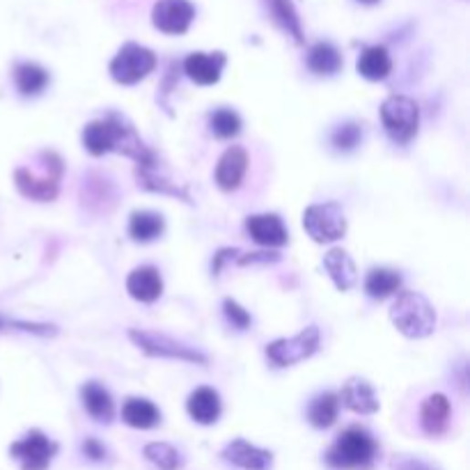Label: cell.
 Here are the masks:
<instances>
[{
	"mask_svg": "<svg viewBox=\"0 0 470 470\" xmlns=\"http://www.w3.org/2000/svg\"><path fill=\"white\" fill-rule=\"evenodd\" d=\"M83 147L92 156H104L109 151L129 156L136 161V168L156 165V154L141 141L136 127L124 115L109 113L104 120H94L83 129Z\"/></svg>",
	"mask_w": 470,
	"mask_h": 470,
	"instance_id": "cell-1",
	"label": "cell"
},
{
	"mask_svg": "<svg viewBox=\"0 0 470 470\" xmlns=\"http://www.w3.org/2000/svg\"><path fill=\"white\" fill-rule=\"evenodd\" d=\"M376 445L374 436L367 432L365 427H353L344 429L338 436V441L333 443V447L326 454V461L333 468H344V470H370L371 464L376 459Z\"/></svg>",
	"mask_w": 470,
	"mask_h": 470,
	"instance_id": "cell-2",
	"label": "cell"
},
{
	"mask_svg": "<svg viewBox=\"0 0 470 470\" xmlns=\"http://www.w3.org/2000/svg\"><path fill=\"white\" fill-rule=\"evenodd\" d=\"M391 319L402 335L411 339L427 338L436 329V312L432 303L418 292H400L391 308Z\"/></svg>",
	"mask_w": 470,
	"mask_h": 470,
	"instance_id": "cell-3",
	"label": "cell"
},
{
	"mask_svg": "<svg viewBox=\"0 0 470 470\" xmlns=\"http://www.w3.org/2000/svg\"><path fill=\"white\" fill-rule=\"evenodd\" d=\"M39 163H42L44 170L42 174L33 172L30 168H16L15 183L24 198L35 200V203H51V200L57 198V191H60L65 165H62V159L56 151H42Z\"/></svg>",
	"mask_w": 470,
	"mask_h": 470,
	"instance_id": "cell-4",
	"label": "cell"
},
{
	"mask_svg": "<svg viewBox=\"0 0 470 470\" xmlns=\"http://www.w3.org/2000/svg\"><path fill=\"white\" fill-rule=\"evenodd\" d=\"M381 122L388 136L400 145L413 141L420 127V109L404 94H391L381 104Z\"/></svg>",
	"mask_w": 470,
	"mask_h": 470,
	"instance_id": "cell-5",
	"label": "cell"
},
{
	"mask_svg": "<svg viewBox=\"0 0 470 470\" xmlns=\"http://www.w3.org/2000/svg\"><path fill=\"white\" fill-rule=\"evenodd\" d=\"M131 342L141 349L142 353L151 358H170V360H183V362H198V365H207L209 358L198 349L188 347V344L177 342V339L168 338L163 333H154V330H129Z\"/></svg>",
	"mask_w": 470,
	"mask_h": 470,
	"instance_id": "cell-6",
	"label": "cell"
},
{
	"mask_svg": "<svg viewBox=\"0 0 470 470\" xmlns=\"http://www.w3.org/2000/svg\"><path fill=\"white\" fill-rule=\"evenodd\" d=\"M156 67V56L151 48L141 47L136 42L124 44L118 51V56L110 60V76H113L115 83L120 85H136L141 83L142 78L154 71Z\"/></svg>",
	"mask_w": 470,
	"mask_h": 470,
	"instance_id": "cell-7",
	"label": "cell"
},
{
	"mask_svg": "<svg viewBox=\"0 0 470 470\" xmlns=\"http://www.w3.org/2000/svg\"><path fill=\"white\" fill-rule=\"evenodd\" d=\"M303 227L317 244H333L347 235V218L339 203L312 204L303 212Z\"/></svg>",
	"mask_w": 470,
	"mask_h": 470,
	"instance_id": "cell-8",
	"label": "cell"
},
{
	"mask_svg": "<svg viewBox=\"0 0 470 470\" xmlns=\"http://www.w3.org/2000/svg\"><path fill=\"white\" fill-rule=\"evenodd\" d=\"M319 342V329L308 326V329H303L294 338H282L266 344V358L273 367H292L297 362H303L310 356H315Z\"/></svg>",
	"mask_w": 470,
	"mask_h": 470,
	"instance_id": "cell-9",
	"label": "cell"
},
{
	"mask_svg": "<svg viewBox=\"0 0 470 470\" xmlns=\"http://www.w3.org/2000/svg\"><path fill=\"white\" fill-rule=\"evenodd\" d=\"M10 454L19 461L21 470H47L57 454V443L39 429H30L21 441L12 443Z\"/></svg>",
	"mask_w": 470,
	"mask_h": 470,
	"instance_id": "cell-10",
	"label": "cell"
},
{
	"mask_svg": "<svg viewBox=\"0 0 470 470\" xmlns=\"http://www.w3.org/2000/svg\"><path fill=\"white\" fill-rule=\"evenodd\" d=\"M195 19L191 0H159L151 10V24L165 35H183Z\"/></svg>",
	"mask_w": 470,
	"mask_h": 470,
	"instance_id": "cell-11",
	"label": "cell"
},
{
	"mask_svg": "<svg viewBox=\"0 0 470 470\" xmlns=\"http://www.w3.org/2000/svg\"><path fill=\"white\" fill-rule=\"evenodd\" d=\"M245 170H248V151L239 145H232L223 151V156L218 159L216 165V183L221 191L232 193L241 186L245 177Z\"/></svg>",
	"mask_w": 470,
	"mask_h": 470,
	"instance_id": "cell-12",
	"label": "cell"
},
{
	"mask_svg": "<svg viewBox=\"0 0 470 470\" xmlns=\"http://www.w3.org/2000/svg\"><path fill=\"white\" fill-rule=\"evenodd\" d=\"M245 230L253 236L255 244L266 245V248H280L289 241L287 227L276 214H255L245 218Z\"/></svg>",
	"mask_w": 470,
	"mask_h": 470,
	"instance_id": "cell-13",
	"label": "cell"
},
{
	"mask_svg": "<svg viewBox=\"0 0 470 470\" xmlns=\"http://www.w3.org/2000/svg\"><path fill=\"white\" fill-rule=\"evenodd\" d=\"M227 56L223 51L214 53H191L183 60V71L193 83L198 85H216L221 80L223 67H225Z\"/></svg>",
	"mask_w": 470,
	"mask_h": 470,
	"instance_id": "cell-14",
	"label": "cell"
},
{
	"mask_svg": "<svg viewBox=\"0 0 470 470\" xmlns=\"http://www.w3.org/2000/svg\"><path fill=\"white\" fill-rule=\"evenodd\" d=\"M450 400L445 395H441V392H433V395L424 397L423 406H420V427H423V432L427 436L438 438L450 427Z\"/></svg>",
	"mask_w": 470,
	"mask_h": 470,
	"instance_id": "cell-15",
	"label": "cell"
},
{
	"mask_svg": "<svg viewBox=\"0 0 470 470\" xmlns=\"http://www.w3.org/2000/svg\"><path fill=\"white\" fill-rule=\"evenodd\" d=\"M349 411L360 415H371L379 411V397H376L374 388L370 381L360 379V376H351L342 386V392L338 397Z\"/></svg>",
	"mask_w": 470,
	"mask_h": 470,
	"instance_id": "cell-16",
	"label": "cell"
},
{
	"mask_svg": "<svg viewBox=\"0 0 470 470\" xmlns=\"http://www.w3.org/2000/svg\"><path fill=\"white\" fill-rule=\"evenodd\" d=\"M223 456L225 461H230L232 465L244 470H271L273 454L268 450H262V447L250 445L244 438H236L230 445L223 450Z\"/></svg>",
	"mask_w": 470,
	"mask_h": 470,
	"instance_id": "cell-17",
	"label": "cell"
},
{
	"mask_svg": "<svg viewBox=\"0 0 470 470\" xmlns=\"http://www.w3.org/2000/svg\"><path fill=\"white\" fill-rule=\"evenodd\" d=\"M129 297L141 303H154L163 294V277L159 268L154 266H138L129 273L127 277Z\"/></svg>",
	"mask_w": 470,
	"mask_h": 470,
	"instance_id": "cell-18",
	"label": "cell"
},
{
	"mask_svg": "<svg viewBox=\"0 0 470 470\" xmlns=\"http://www.w3.org/2000/svg\"><path fill=\"white\" fill-rule=\"evenodd\" d=\"M264 7H266L268 16H271L273 24H276L282 33L289 35L297 44L306 42V37H303L301 16H298L292 0H264Z\"/></svg>",
	"mask_w": 470,
	"mask_h": 470,
	"instance_id": "cell-19",
	"label": "cell"
},
{
	"mask_svg": "<svg viewBox=\"0 0 470 470\" xmlns=\"http://www.w3.org/2000/svg\"><path fill=\"white\" fill-rule=\"evenodd\" d=\"M324 268L329 271L330 280L335 282V287H338L339 292H349V289L356 285L358 280L356 264H353V259L349 257L347 250L330 248L329 253L324 255Z\"/></svg>",
	"mask_w": 470,
	"mask_h": 470,
	"instance_id": "cell-20",
	"label": "cell"
},
{
	"mask_svg": "<svg viewBox=\"0 0 470 470\" xmlns=\"http://www.w3.org/2000/svg\"><path fill=\"white\" fill-rule=\"evenodd\" d=\"M186 411L198 424H214L221 418V397L214 388H198L188 397Z\"/></svg>",
	"mask_w": 470,
	"mask_h": 470,
	"instance_id": "cell-21",
	"label": "cell"
},
{
	"mask_svg": "<svg viewBox=\"0 0 470 470\" xmlns=\"http://www.w3.org/2000/svg\"><path fill=\"white\" fill-rule=\"evenodd\" d=\"M80 400H83L85 411H88L94 420H99V423H110V420H113L115 402L101 383H85V386L80 388Z\"/></svg>",
	"mask_w": 470,
	"mask_h": 470,
	"instance_id": "cell-22",
	"label": "cell"
},
{
	"mask_svg": "<svg viewBox=\"0 0 470 470\" xmlns=\"http://www.w3.org/2000/svg\"><path fill=\"white\" fill-rule=\"evenodd\" d=\"M358 74L367 80H383L391 76L392 71V60L391 53L386 47H367L360 53L356 65Z\"/></svg>",
	"mask_w": 470,
	"mask_h": 470,
	"instance_id": "cell-23",
	"label": "cell"
},
{
	"mask_svg": "<svg viewBox=\"0 0 470 470\" xmlns=\"http://www.w3.org/2000/svg\"><path fill=\"white\" fill-rule=\"evenodd\" d=\"M122 420L133 429H151L161 423V411L142 397H131L122 406Z\"/></svg>",
	"mask_w": 470,
	"mask_h": 470,
	"instance_id": "cell-24",
	"label": "cell"
},
{
	"mask_svg": "<svg viewBox=\"0 0 470 470\" xmlns=\"http://www.w3.org/2000/svg\"><path fill=\"white\" fill-rule=\"evenodd\" d=\"M342 53L329 42H319L308 51V67L317 76H333L342 69Z\"/></svg>",
	"mask_w": 470,
	"mask_h": 470,
	"instance_id": "cell-25",
	"label": "cell"
},
{
	"mask_svg": "<svg viewBox=\"0 0 470 470\" xmlns=\"http://www.w3.org/2000/svg\"><path fill=\"white\" fill-rule=\"evenodd\" d=\"M165 230V221L161 214L156 212H133L131 221H129V235L138 244H150V241L159 239Z\"/></svg>",
	"mask_w": 470,
	"mask_h": 470,
	"instance_id": "cell-26",
	"label": "cell"
},
{
	"mask_svg": "<svg viewBox=\"0 0 470 470\" xmlns=\"http://www.w3.org/2000/svg\"><path fill=\"white\" fill-rule=\"evenodd\" d=\"M402 289V276L392 268H371L365 277V292L371 298H388Z\"/></svg>",
	"mask_w": 470,
	"mask_h": 470,
	"instance_id": "cell-27",
	"label": "cell"
},
{
	"mask_svg": "<svg viewBox=\"0 0 470 470\" xmlns=\"http://www.w3.org/2000/svg\"><path fill=\"white\" fill-rule=\"evenodd\" d=\"M339 413V400L335 392H321L308 406V420H310L312 427L317 429H329L330 424H335Z\"/></svg>",
	"mask_w": 470,
	"mask_h": 470,
	"instance_id": "cell-28",
	"label": "cell"
},
{
	"mask_svg": "<svg viewBox=\"0 0 470 470\" xmlns=\"http://www.w3.org/2000/svg\"><path fill=\"white\" fill-rule=\"evenodd\" d=\"M15 83L24 97H35L48 85V71L35 62H21L15 69Z\"/></svg>",
	"mask_w": 470,
	"mask_h": 470,
	"instance_id": "cell-29",
	"label": "cell"
},
{
	"mask_svg": "<svg viewBox=\"0 0 470 470\" xmlns=\"http://www.w3.org/2000/svg\"><path fill=\"white\" fill-rule=\"evenodd\" d=\"M136 179L138 186H142L145 191H151V193H163V195H172V198H182L186 203H191L188 193L183 188H179L177 183L168 182L165 177L156 174V168H136Z\"/></svg>",
	"mask_w": 470,
	"mask_h": 470,
	"instance_id": "cell-30",
	"label": "cell"
},
{
	"mask_svg": "<svg viewBox=\"0 0 470 470\" xmlns=\"http://www.w3.org/2000/svg\"><path fill=\"white\" fill-rule=\"evenodd\" d=\"M142 452H145V459L156 465V470H179L183 465L182 454L168 443H150Z\"/></svg>",
	"mask_w": 470,
	"mask_h": 470,
	"instance_id": "cell-31",
	"label": "cell"
},
{
	"mask_svg": "<svg viewBox=\"0 0 470 470\" xmlns=\"http://www.w3.org/2000/svg\"><path fill=\"white\" fill-rule=\"evenodd\" d=\"M209 127L212 133L221 141H232V138L239 136L241 131V118L239 113H235L232 109H218L214 110L212 118H209Z\"/></svg>",
	"mask_w": 470,
	"mask_h": 470,
	"instance_id": "cell-32",
	"label": "cell"
},
{
	"mask_svg": "<svg viewBox=\"0 0 470 470\" xmlns=\"http://www.w3.org/2000/svg\"><path fill=\"white\" fill-rule=\"evenodd\" d=\"M362 141V127L358 122H347L342 127H338L330 136V142L335 145V150L339 151H351L360 145Z\"/></svg>",
	"mask_w": 470,
	"mask_h": 470,
	"instance_id": "cell-33",
	"label": "cell"
},
{
	"mask_svg": "<svg viewBox=\"0 0 470 470\" xmlns=\"http://www.w3.org/2000/svg\"><path fill=\"white\" fill-rule=\"evenodd\" d=\"M223 310H225V317L230 319V324L235 326V329L245 330L250 324H253L248 310H245V308H241L236 301H232V298H225V303H223Z\"/></svg>",
	"mask_w": 470,
	"mask_h": 470,
	"instance_id": "cell-34",
	"label": "cell"
},
{
	"mask_svg": "<svg viewBox=\"0 0 470 470\" xmlns=\"http://www.w3.org/2000/svg\"><path fill=\"white\" fill-rule=\"evenodd\" d=\"M392 470H438L433 468L432 464H427V461L423 459H415V456H395L392 459Z\"/></svg>",
	"mask_w": 470,
	"mask_h": 470,
	"instance_id": "cell-35",
	"label": "cell"
},
{
	"mask_svg": "<svg viewBox=\"0 0 470 470\" xmlns=\"http://www.w3.org/2000/svg\"><path fill=\"white\" fill-rule=\"evenodd\" d=\"M280 259V255L277 253H245L236 257V264L239 266H248V264H273Z\"/></svg>",
	"mask_w": 470,
	"mask_h": 470,
	"instance_id": "cell-36",
	"label": "cell"
},
{
	"mask_svg": "<svg viewBox=\"0 0 470 470\" xmlns=\"http://www.w3.org/2000/svg\"><path fill=\"white\" fill-rule=\"evenodd\" d=\"M83 454L92 461H101L106 456V447L101 445L97 438H85L83 443Z\"/></svg>",
	"mask_w": 470,
	"mask_h": 470,
	"instance_id": "cell-37",
	"label": "cell"
},
{
	"mask_svg": "<svg viewBox=\"0 0 470 470\" xmlns=\"http://www.w3.org/2000/svg\"><path fill=\"white\" fill-rule=\"evenodd\" d=\"M362 5H376V3H381V0H358Z\"/></svg>",
	"mask_w": 470,
	"mask_h": 470,
	"instance_id": "cell-38",
	"label": "cell"
},
{
	"mask_svg": "<svg viewBox=\"0 0 470 470\" xmlns=\"http://www.w3.org/2000/svg\"><path fill=\"white\" fill-rule=\"evenodd\" d=\"M5 326H12V321H7L5 317H0V330L5 329Z\"/></svg>",
	"mask_w": 470,
	"mask_h": 470,
	"instance_id": "cell-39",
	"label": "cell"
}]
</instances>
